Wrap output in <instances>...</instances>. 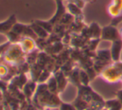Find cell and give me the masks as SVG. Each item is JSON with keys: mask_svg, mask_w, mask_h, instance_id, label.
Instances as JSON below:
<instances>
[{"mask_svg": "<svg viewBox=\"0 0 122 110\" xmlns=\"http://www.w3.org/2000/svg\"><path fill=\"white\" fill-rule=\"evenodd\" d=\"M121 63L106 68L103 71L102 76L109 82H116L122 77V66Z\"/></svg>", "mask_w": 122, "mask_h": 110, "instance_id": "cell-1", "label": "cell"}, {"mask_svg": "<svg viewBox=\"0 0 122 110\" xmlns=\"http://www.w3.org/2000/svg\"><path fill=\"white\" fill-rule=\"evenodd\" d=\"M88 30L90 31V33L95 38H99L100 36H101V28L97 23H92L89 27Z\"/></svg>", "mask_w": 122, "mask_h": 110, "instance_id": "cell-9", "label": "cell"}, {"mask_svg": "<svg viewBox=\"0 0 122 110\" xmlns=\"http://www.w3.org/2000/svg\"><path fill=\"white\" fill-rule=\"evenodd\" d=\"M120 34L122 36V28H121V30H120Z\"/></svg>", "mask_w": 122, "mask_h": 110, "instance_id": "cell-14", "label": "cell"}, {"mask_svg": "<svg viewBox=\"0 0 122 110\" xmlns=\"http://www.w3.org/2000/svg\"><path fill=\"white\" fill-rule=\"evenodd\" d=\"M101 39L103 40H110L115 41L120 39V32L114 25H108L105 26L101 29Z\"/></svg>", "mask_w": 122, "mask_h": 110, "instance_id": "cell-2", "label": "cell"}, {"mask_svg": "<svg viewBox=\"0 0 122 110\" xmlns=\"http://www.w3.org/2000/svg\"><path fill=\"white\" fill-rule=\"evenodd\" d=\"M55 1H56V0H55ZM60 1H63V0H60Z\"/></svg>", "mask_w": 122, "mask_h": 110, "instance_id": "cell-15", "label": "cell"}, {"mask_svg": "<svg viewBox=\"0 0 122 110\" xmlns=\"http://www.w3.org/2000/svg\"><path fill=\"white\" fill-rule=\"evenodd\" d=\"M36 23H38L39 25H41L44 29L47 31V32H51L52 31V26L53 24L50 21H41V20H36Z\"/></svg>", "mask_w": 122, "mask_h": 110, "instance_id": "cell-10", "label": "cell"}, {"mask_svg": "<svg viewBox=\"0 0 122 110\" xmlns=\"http://www.w3.org/2000/svg\"><path fill=\"white\" fill-rule=\"evenodd\" d=\"M66 8L69 11V13H71V15H73L74 17H76V18H78L79 17L82 16V12L81 8L80 7H78L76 4L70 2L69 3H67L66 5Z\"/></svg>", "mask_w": 122, "mask_h": 110, "instance_id": "cell-7", "label": "cell"}, {"mask_svg": "<svg viewBox=\"0 0 122 110\" xmlns=\"http://www.w3.org/2000/svg\"><path fill=\"white\" fill-rule=\"evenodd\" d=\"M17 23V18L15 14H12L8 17L7 20L0 23V33H8L12 30L15 24Z\"/></svg>", "mask_w": 122, "mask_h": 110, "instance_id": "cell-4", "label": "cell"}, {"mask_svg": "<svg viewBox=\"0 0 122 110\" xmlns=\"http://www.w3.org/2000/svg\"><path fill=\"white\" fill-rule=\"evenodd\" d=\"M107 13L112 18L122 14V0H111L107 6Z\"/></svg>", "mask_w": 122, "mask_h": 110, "instance_id": "cell-3", "label": "cell"}, {"mask_svg": "<svg viewBox=\"0 0 122 110\" xmlns=\"http://www.w3.org/2000/svg\"><path fill=\"white\" fill-rule=\"evenodd\" d=\"M30 27L33 30V32L35 33L36 35L39 36L41 38H46L47 36V31L46 29H44L41 25H39L38 23H36V22L32 23L30 25Z\"/></svg>", "mask_w": 122, "mask_h": 110, "instance_id": "cell-8", "label": "cell"}, {"mask_svg": "<svg viewBox=\"0 0 122 110\" xmlns=\"http://www.w3.org/2000/svg\"><path fill=\"white\" fill-rule=\"evenodd\" d=\"M121 22H122V14H121V15H120V16H119V17H117V18H112L111 24V25H114V26H116V25H118L119 23H121Z\"/></svg>", "mask_w": 122, "mask_h": 110, "instance_id": "cell-12", "label": "cell"}, {"mask_svg": "<svg viewBox=\"0 0 122 110\" xmlns=\"http://www.w3.org/2000/svg\"><path fill=\"white\" fill-rule=\"evenodd\" d=\"M122 49V41L121 39H117V40L113 41L112 47H111V58L115 61H118L120 58V55Z\"/></svg>", "mask_w": 122, "mask_h": 110, "instance_id": "cell-6", "label": "cell"}, {"mask_svg": "<svg viewBox=\"0 0 122 110\" xmlns=\"http://www.w3.org/2000/svg\"><path fill=\"white\" fill-rule=\"evenodd\" d=\"M63 1H60V0H56V11L55 13L54 16L51 18V20H49L52 24L58 23V22L61 21V18L63 17V15L66 13V8L63 5Z\"/></svg>", "mask_w": 122, "mask_h": 110, "instance_id": "cell-5", "label": "cell"}, {"mask_svg": "<svg viewBox=\"0 0 122 110\" xmlns=\"http://www.w3.org/2000/svg\"><path fill=\"white\" fill-rule=\"evenodd\" d=\"M117 97H118V99H119L121 101V103H122V90H121V91H119V92H118Z\"/></svg>", "mask_w": 122, "mask_h": 110, "instance_id": "cell-13", "label": "cell"}, {"mask_svg": "<svg viewBox=\"0 0 122 110\" xmlns=\"http://www.w3.org/2000/svg\"><path fill=\"white\" fill-rule=\"evenodd\" d=\"M98 54H99V56H100V58H101V59H102V60L110 59V58H111V52H110V51H107V50L99 51Z\"/></svg>", "mask_w": 122, "mask_h": 110, "instance_id": "cell-11", "label": "cell"}]
</instances>
